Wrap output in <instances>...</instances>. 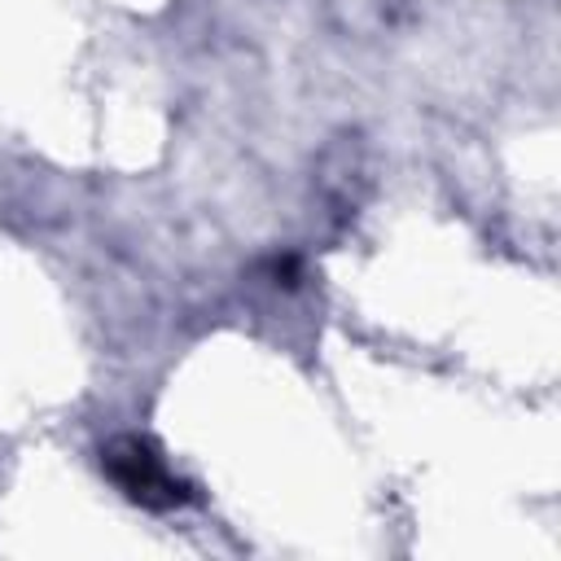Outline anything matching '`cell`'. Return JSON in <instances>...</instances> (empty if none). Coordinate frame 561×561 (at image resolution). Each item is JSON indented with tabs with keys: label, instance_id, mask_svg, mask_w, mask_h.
I'll return each mask as SVG.
<instances>
[{
	"label": "cell",
	"instance_id": "6da1fadb",
	"mask_svg": "<svg viewBox=\"0 0 561 561\" xmlns=\"http://www.w3.org/2000/svg\"><path fill=\"white\" fill-rule=\"evenodd\" d=\"M123 465H127V469H118V482H123L131 495L153 500V491H162L167 504L180 500V486L171 482V473H167V469L158 465V456H149L140 443H127V447H123Z\"/></svg>",
	"mask_w": 561,
	"mask_h": 561
}]
</instances>
